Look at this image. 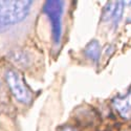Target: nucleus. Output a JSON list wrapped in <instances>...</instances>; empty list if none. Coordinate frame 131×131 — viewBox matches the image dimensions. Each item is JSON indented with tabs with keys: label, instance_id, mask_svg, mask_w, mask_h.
<instances>
[{
	"label": "nucleus",
	"instance_id": "f03ea898",
	"mask_svg": "<svg viewBox=\"0 0 131 131\" xmlns=\"http://www.w3.org/2000/svg\"><path fill=\"white\" fill-rule=\"evenodd\" d=\"M5 80L9 86L10 91L19 102L28 104L31 101V92L24 83V80L19 71L16 69H8L5 72Z\"/></svg>",
	"mask_w": 131,
	"mask_h": 131
},
{
	"label": "nucleus",
	"instance_id": "423d86ee",
	"mask_svg": "<svg viewBox=\"0 0 131 131\" xmlns=\"http://www.w3.org/2000/svg\"><path fill=\"white\" fill-rule=\"evenodd\" d=\"M12 60L17 63L18 65H21V66H28L30 63V58L29 54L25 51H15L12 53Z\"/></svg>",
	"mask_w": 131,
	"mask_h": 131
},
{
	"label": "nucleus",
	"instance_id": "6e6552de",
	"mask_svg": "<svg viewBox=\"0 0 131 131\" xmlns=\"http://www.w3.org/2000/svg\"><path fill=\"white\" fill-rule=\"evenodd\" d=\"M115 4H116V1H109L105 7L103 8V12H102V20L103 21H108L112 19V15H113V12H114V8H115Z\"/></svg>",
	"mask_w": 131,
	"mask_h": 131
},
{
	"label": "nucleus",
	"instance_id": "39448f33",
	"mask_svg": "<svg viewBox=\"0 0 131 131\" xmlns=\"http://www.w3.org/2000/svg\"><path fill=\"white\" fill-rule=\"evenodd\" d=\"M84 52H85V56L89 60L96 63L100 59V53H101V46H100L99 41L92 40L91 42H89L86 45Z\"/></svg>",
	"mask_w": 131,
	"mask_h": 131
},
{
	"label": "nucleus",
	"instance_id": "0eeeda50",
	"mask_svg": "<svg viewBox=\"0 0 131 131\" xmlns=\"http://www.w3.org/2000/svg\"><path fill=\"white\" fill-rule=\"evenodd\" d=\"M124 13V2L123 1H116L115 4V8L112 15V20H113V25L116 27V25L118 24V22L121 21L122 16Z\"/></svg>",
	"mask_w": 131,
	"mask_h": 131
},
{
	"label": "nucleus",
	"instance_id": "7ed1b4c3",
	"mask_svg": "<svg viewBox=\"0 0 131 131\" xmlns=\"http://www.w3.org/2000/svg\"><path fill=\"white\" fill-rule=\"evenodd\" d=\"M64 10L63 1H47L44 5V12L47 14L52 28V38L58 45L62 37V15Z\"/></svg>",
	"mask_w": 131,
	"mask_h": 131
},
{
	"label": "nucleus",
	"instance_id": "1a4fd4ad",
	"mask_svg": "<svg viewBox=\"0 0 131 131\" xmlns=\"http://www.w3.org/2000/svg\"><path fill=\"white\" fill-rule=\"evenodd\" d=\"M129 21H130V22H131V19H130V20H129Z\"/></svg>",
	"mask_w": 131,
	"mask_h": 131
},
{
	"label": "nucleus",
	"instance_id": "20e7f679",
	"mask_svg": "<svg viewBox=\"0 0 131 131\" xmlns=\"http://www.w3.org/2000/svg\"><path fill=\"white\" fill-rule=\"evenodd\" d=\"M113 106L122 117H131V90L127 95L114 99Z\"/></svg>",
	"mask_w": 131,
	"mask_h": 131
},
{
	"label": "nucleus",
	"instance_id": "f257e3e1",
	"mask_svg": "<svg viewBox=\"0 0 131 131\" xmlns=\"http://www.w3.org/2000/svg\"><path fill=\"white\" fill-rule=\"evenodd\" d=\"M32 3V1H0V32L25 20Z\"/></svg>",
	"mask_w": 131,
	"mask_h": 131
}]
</instances>
